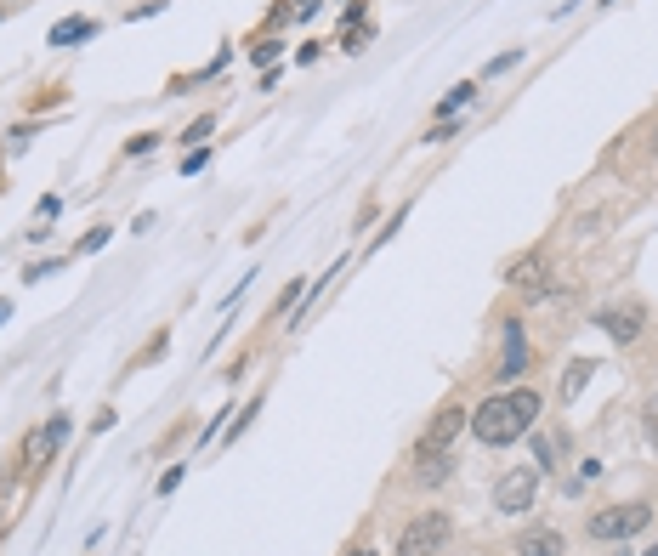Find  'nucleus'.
Instances as JSON below:
<instances>
[{"instance_id": "f257e3e1", "label": "nucleus", "mask_w": 658, "mask_h": 556, "mask_svg": "<svg viewBox=\"0 0 658 556\" xmlns=\"http://www.w3.org/2000/svg\"><path fill=\"white\" fill-rule=\"evenodd\" d=\"M539 409H545V403H539V392H528V386H517V392H494L488 403L471 409V437L488 443V449H505V443H517V437L534 432Z\"/></svg>"}, {"instance_id": "f03ea898", "label": "nucleus", "mask_w": 658, "mask_h": 556, "mask_svg": "<svg viewBox=\"0 0 658 556\" xmlns=\"http://www.w3.org/2000/svg\"><path fill=\"white\" fill-rule=\"evenodd\" d=\"M647 522H653V505L624 500V505H602V511H590L585 534L590 539H630V534H641Z\"/></svg>"}, {"instance_id": "7ed1b4c3", "label": "nucleus", "mask_w": 658, "mask_h": 556, "mask_svg": "<svg viewBox=\"0 0 658 556\" xmlns=\"http://www.w3.org/2000/svg\"><path fill=\"white\" fill-rule=\"evenodd\" d=\"M449 534H454V522L443 517V511H420L415 522H403L398 556H437L443 545H449Z\"/></svg>"}, {"instance_id": "20e7f679", "label": "nucleus", "mask_w": 658, "mask_h": 556, "mask_svg": "<svg viewBox=\"0 0 658 556\" xmlns=\"http://www.w3.org/2000/svg\"><path fill=\"white\" fill-rule=\"evenodd\" d=\"M534 494H539V471H534V466L505 471L500 483H494V511H505V517H522V511H534Z\"/></svg>"}, {"instance_id": "39448f33", "label": "nucleus", "mask_w": 658, "mask_h": 556, "mask_svg": "<svg viewBox=\"0 0 658 556\" xmlns=\"http://www.w3.org/2000/svg\"><path fill=\"white\" fill-rule=\"evenodd\" d=\"M460 426H466V409H460V403L437 409V420L420 432V449H415V454H449V443L460 437Z\"/></svg>"}, {"instance_id": "423d86ee", "label": "nucleus", "mask_w": 658, "mask_h": 556, "mask_svg": "<svg viewBox=\"0 0 658 556\" xmlns=\"http://www.w3.org/2000/svg\"><path fill=\"white\" fill-rule=\"evenodd\" d=\"M63 437H69V420H63V415H52L46 426H35V432L23 437V466H29V471L46 466V454H52Z\"/></svg>"}, {"instance_id": "0eeeda50", "label": "nucleus", "mask_w": 658, "mask_h": 556, "mask_svg": "<svg viewBox=\"0 0 658 556\" xmlns=\"http://www.w3.org/2000/svg\"><path fill=\"white\" fill-rule=\"evenodd\" d=\"M522 375H528V341H522V324L517 318H511V324H505V352H500V369H494V381H522Z\"/></svg>"}, {"instance_id": "6e6552de", "label": "nucleus", "mask_w": 658, "mask_h": 556, "mask_svg": "<svg viewBox=\"0 0 658 556\" xmlns=\"http://www.w3.org/2000/svg\"><path fill=\"white\" fill-rule=\"evenodd\" d=\"M511 551H517V556H562L568 545H562V534H556V528H528V534H522Z\"/></svg>"}, {"instance_id": "1a4fd4ad", "label": "nucleus", "mask_w": 658, "mask_h": 556, "mask_svg": "<svg viewBox=\"0 0 658 556\" xmlns=\"http://www.w3.org/2000/svg\"><path fill=\"white\" fill-rule=\"evenodd\" d=\"M602 330L613 335L619 347H630V341L641 335V313H636V307H619V313H602Z\"/></svg>"}, {"instance_id": "9d476101", "label": "nucleus", "mask_w": 658, "mask_h": 556, "mask_svg": "<svg viewBox=\"0 0 658 556\" xmlns=\"http://www.w3.org/2000/svg\"><path fill=\"white\" fill-rule=\"evenodd\" d=\"M420 466H415V483L420 488H437V483H449V454H415Z\"/></svg>"}, {"instance_id": "9b49d317", "label": "nucleus", "mask_w": 658, "mask_h": 556, "mask_svg": "<svg viewBox=\"0 0 658 556\" xmlns=\"http://www.w3.org/2000/svg\"><path fill=\"white\" fill-rule=\"evenodd\" d=\"M471 103H477V86L466 80V86H454L449 97L437 103V120H454V114H460V108H471Z\"/></svg>"}, {"instance_id": "f8f14e48", "label": "nucleus", "mask_w": 658, "mask_h": 556, "mask_svg": "<svg viewBox=\"0 0 658 556\" xmlns=\"http://www.w3.org/2000/svg\"><path fill=\"white\" fill-rule=\"evenodd\" d=\"M91 35H97V23L74 18V23H63V29H52V46H80V40H91Z\"/></svg>"}, {"instance_id": "ddd939ff", "label": "nucleus", "mask_w": 658, "mask_h": 556, "mask_svg": "<svg viewBox=\"0 0 658 556\" xmlns=\"http://www.w3.org/2000/svg\"><path fill=\"white\" fill-rule=\"evenodd\" d=\"M534 454H539V466H545V471H556V466H562V454H568V437H539Z\"/></svg>"}, {"instance_id": "4468645a", "label": "nucleus", "mask_w": 658, "mask_h": 556, "mask_svg": "<svg viewBox=\"0 0 658 556\" xmlns=\"http://www.w3.org/2000/svg\"><path fill=\"white\" fill-rule=\"evenodd\" d=\"M590 358H579V364H568V381H562V398H579V392H585V381H590Z\"/></svg>"}, {"instance_id": "2eb2a0df", "label": "nucleus", "mask_w": 658, "mask_h": 556, "mask_svg": "<svg viewBox=\"0 0 658 556\" xmlns=\"http://www.w3.org/2000/svg\"><path fill=\"white\" fill-rule=\"evenodd\" d=\"M647 443H653V449H658V392H653V398H647Z\"/></svg>"}, {"instance_id": "dca6fc26", "label": "nucleus", "mask_w": 658, "mask_h": 556, "mask_svg": "<svg viewBox=\"0 0 658 556\" xmlns=\"http://www.w3.org/2000/svg\"><path fill=\"white\" fill-rule=\"evenodd\" d=\"M522 63V52H505V57H494V63H488V74H505V69H517Z\"/></svg>"}, {"instance_id": "f3484780", "label": "nucleus", "mask_w": 658, "mask_h": 556, "mask_svg": "<svg viewBox=\"0 0 658 556\" xmlns=\"http://www.w3.org/2000/svg\"><path fill=\"white\" fill-rule=\"evenodd\" d=\"M210 131H216V120H210V114H205V120H193V125H188V142H199V137H210Z\"/></svg>"}, {"instance_id": "a211bd4d", "label": "nucleus", "mask_w": 658, "mask_h": 556, "mask_svg": "<svg viewBox=\"0 0 658 556\" xmlns=\"http://www.w3.org/2000/svg\"><path fill=\"white\" fill-rule=\"evenodd\" d=\"M647 142H653V159H658V125H653V137H647Z\"/></svg>"}, {"instance_id": "6ab92c4d", "label": "nucleus", "mask_w": 658, "mask_h": 556, "mask_svg": "<svg viewBox=\"0 0 658 556\" xmlns=\"http://www.w3.org/2000/svg\"><path fill=\"white\" fill-rule=\"evenodd\" d=\"M0 534H6V511H0Z\"/></svg>"}, {"instance_id": "aec40b11", "label": "nucleus", "mask_w": 658, "mask_h": 556, "mask_svg": "<svg viewBox=\"0 0 658 556\" xmlns=\"http://www.w3.org/2000/svg\"><path fill=\"white\" fill-rule=\"evenodd\" d=\"M352 556H375V551H352Z\"/></svg>"}, {"instance_id": "412c9836", "label": "nucleus", "mask_w": 658, "mask_h": 556, "mask_svg": "<svg viewBox=\"0 0 658 556\" xmlns=\"http://www.w3.org/2000/svg\"><path fill=\"white\" fill-rule=\"evenodd\" d=\"M647 556H658V545H653V551H647Z\"/></svg>"}]
</instances>
